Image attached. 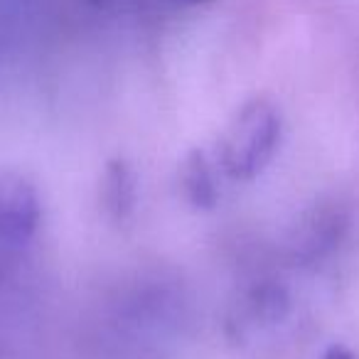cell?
I'll return each mask as SVG.
<instances>
[{
  "mask_svg": "<svg viewBox=\"0 0 359 359\" xmlns=\"http://www.w3.org/2000/svg\"><path fill=\"white\" fill-rule=\"evenodd\" d=\"M280 140V111L273 101L251 99L231 116L219 138V165L229 177L251 180L269 165Z\"/></svg>",
  "mask_w": 359,
  "mask_h": 359,
  "instance_id": "6da1fadb",
  "label": "cell"
},
{
  "mask_svg": "<svg viewBox=\"0 0 359 359\" xmlns=\"http://www.w3.org/2000/svg\"><path fill=\"white\" fill-rule=\"evenodd\" d=\"M42 207L30 180L18 172L0 175V241L25 246L40 226Z\"/></svg>",
  "mask_w": 359,
  "mask_h": 359,
  "instance_id": "7a4b0ae2",
  "label": "cell"
},
{
  "mask_svg": "<svg viewBox=\"0 0 359 359\" xmlns=\"http://www.w3.org/2000/svg\"><path fill=\"white\" fill-rule=\"evenodd\" d=\"M180 190L185 195V200L197 210H212L217 205V180L215 168H212L210 158L205 150L192 148L190 153L180 163Z\"/></svg>",
  "mask_w": 359,
  "mask_h": 359,
  "instance_id": "3957f363",
  "label": "cell"
},
{
  "mask_svg": "<svg viewBox=\"0 0 359 359\" xmlns=\"http://www.w3.org/2000/svg\"><path fill=\"white\" fill-rule=\"evenodd\" d=\"M135 172L126 160H109L101 177V205L111 219H126L135 205Z\"/></svg>",
  "mask_w": 359,
  "mask_h": 359,
  "instance_id": "277c9868",
  "label": "cell"
},
{
  "mask_svg": "<svg viewBox=\"0 0 359 359\" xmlns=\"http://www.w3.org/2000/svg\"><path fill=\"white\" fill-rule=\"evenodd\" d=\"M320 359H354V354L349 352L344 344H332V347H330Z\"/></svg>",
  "mask_w": 359,
  "mask_h": 359,
  "instance_id": "5b68a950",
  "label": "cell"
},
{
  "mask_svg": "<svg viewBox=\"0 0 359 359\" xmlns=\"http://www.w3.org/2000/svg\"><path fill=\"white\" fill-rule=\"evenodd\" d=\"M182 3H187V6H200V3H207V0H182Z\"/></svg>",
  "mask_w": 359,
  "mask_h": 359,
  "instance_id": "8992f818",
  "label": "cell"
}]
</instances>
